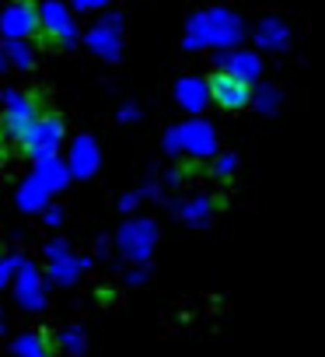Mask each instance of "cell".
Returning a JSON list of instances; mask_svg holds the SVG:
<instances>
[{
	"instance_id": "obj_1",
	"label": "cell",
	"mask_w": 325,
	"mask_h": 357,
	"mask_svg": "<svg viewBox=\"0 0 325 357\" xmlns=\"http://www.w3.org/2000/svg\"><path fill=\"white\" fill-rule=\"evenodd\" d=\"M210 95H214V102L217 105H224V109H241V105H248V77L245 74H231V70H217L214 77H210Z\"/></svg>"
},
{
	"instance_id": "obj_2",
	"label": "cell",
	"mask_w": 325,
	"mask_h": 357,
	"mask_svg": "<svg viewBox=\"0 0 325 357\" xmlns=\"http://www.w3.org/2000/svg\"><path fill=\"white\" fill-rule=\"evenodd\" d=\"M18 354L22 357H46V350H42V343L35 336H22L18 340Z\"/></svg>"
}]
</instances>
